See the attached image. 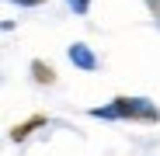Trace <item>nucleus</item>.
Returning <instances> with one entry per match:
<instances>
[{
  "label": "nucleus",
  "instance_id": "5",
  "mask_svg": "<svg viewBox=\"0 0 160 156\" xmlns=\"http://www.w3.org/2000/svg\"><path fill=\"white\" fill-rule=\"evenodd\" d=\"M66 4L73 7V14H87L91 11V0H66Z\"/></svg>",
  "mask_w": 160,
  "mask_h": 156
},
{
  "label": "nucleus",
  "instance_id": "3",
  "mask_svg": "<svg viewBox=\"0 0 160 156\" xmlns=\"http://www.w3.org/2000/svg\"><path fill=\"white\" fill-rule=\"evenodd\" d=\"M38 125H45V115H35V118H28V121L14 125V128H11V139H14V142H24V139H28Z\"/></svg>",
  "mask_w": 160,
  "mask_h": 156
},
{
  "label": "nucleus",
  "instance_id": "6",
  "mask_svg": "<svg viewBox=\"0 0 160 156\" xmlns=\"http://www.w3.org/2000/svg\"><path fill=\"white\" fill-rule=\"evenodd\" d=\"M146 4H150V11H153V17L160 21V0H146Z\"/></svg>",
  "mask_w": 160,
  "mask_h": 156
},
{
  "label": "nucleus",
  "instance_id": "2",
  "mask_svg": "<svg viewBox=\"0 0 160 156\" xmlns=\"http://www.w3.org/2000/svg\"><path fill=\"white\" fill-rule=\"evenodd\" d=\"M66 56H70V63H73V66L87 69V73H91V69H98V56H94V52H91V49H87L84 42H73Z\"/></svg>",
  "mask_w": 160,
  "mask_h": 156
},
{
  "label": "nucleus",
  "instance_id": "7",
  "mask_svg": "<svg viewBox=\"0 0 160 156\" xmlns=\"http://www.w3.org/2000/svg\"><path fill=\"white\" fill-rule=\"evenodd\" d=\"M18 4H24V7H38V4H45V0H18Z\"/></svg>",
  "mask_w": 160,
  "mask_h": 156
},
{
  "label": "nucleus",
  "instance_id": "1",
  "mask_svg": "<svg viewBox=\"0 0 160 156\" xmlns=\"http://www.w3.org/2000/svg\"><path fill=\"white\" fill-rule=\"evenodd\" d=\"M91 118H108V121H160V111L146 97H115L104 108H91Z\"/></svg>",
  "mask_w": 160,
  "mask_h": 156
},
{
  "label": "nucleus",
  "instance_id": "4",
  "mask_svg": "<svg viewBox=\"0 0 160 156\" xmlns=\"http://www.w3.org/2000/svg\"><path fill=\"white\" fill-rule=\"evenodd\" d=\"M32 80L35 83H56V69H52L49 63H42V59H32Z\"/></svg>",
  "mask_w": 160,
  "mask_h": 156
}]
</instances>
